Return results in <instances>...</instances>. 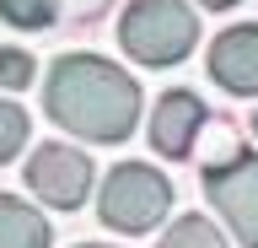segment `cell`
Listing matches in <instances>:
<instances>
[{
	"mask_svg": "<svg viewBox=\"0 0 258 248\" xmlns=\"http://www.w3.org/2000/svg\"><path fill=\"white\" fill-rule=\"evenodd\" d=\"M43 114L64 135L118 146L140 124V81L102 54H59L43 76Z\"/></svg>",
	"mask_w": 258,
	"mask_h": 248,
	"instance_id": "cell-1",
	"label": "cell"
},
{
	"mask_svg": "<svg viewBox=\"0 0 258 248\" xmlns=\"http://www.w3.org/2000/svg\"><path fill=\"white\" fill-rule=\"evenodd\" d=\"M118 43L129 49V60L167 70L188 60V49L199 43V17L183 0H129L118 17Z\"/></svg>",
	"mask_w": 258,
	"mask_h": 248,
	"instance_id": "cell-2",
	"label": "cell"
},
{
	"mask_svg": "<svg viewBox=\"0 0 258 248\" xmlns=\"http://www.w3.org/2000/svg\"><path fill=\"white\" fill-rule=\"evenodd\" d=\"M167 211H172V178H161L151 162H118L102 178V194H97L102 227L140 237V232H156Z\"/></svg>",
	"mask_w": 258,
	"mask_h": 248,
	"instance_id": "cell-3",
	"label": "cell"
},
{
	"mask_svg": "<svg viewBox=\"0 0 258 248\" xmlns=\"http://www.w3.org/2000/svg\"><path fill=\"white\" fill-rule=\"evenodd\" d=\"M27 189L43 205H54V211H76V205H86V194H92V178H97V167L86 151L76 146H64V140H48V146H38L27 157Z\"/></svg>",
	"mask_w": 258,
	"mask_h": 248,
	"instance_id": "cell-4",
	"label": "cell"
},
{
	"mask_svg": "<svg viewBox=\"0 0 258 248\" xmlns=\"http://www.w3.org/2000/svg\"><path fill=\"white\" fill-rule=\"evenodd\" d=\"M205 200L226 216L242 248H258V157H237L231 167H205Z\"/></svg>",
	"mask_w": 258,
	"mask_h": 248,
	"instance_id": "cell-5",
	"label": "cell"
},
{
	"mask_svg": "<svg viewBox=\"0 0 258 248\" xmlns=\"http://www.w3.org/2000/svg\"><path fill=\"white\" fill-rule=\"evenodd\" d=\"M205 124H210V108L199 103V92H188V86L161 92L156 114H151V146H156V157L188 162L194 146H199V135H205Z\"/></svg>",
	"mask_w": 258,
	"mask_h": 248,
	"instance_id": "cell-6",
	"label": "cell"
},
{
	"mask_svg": "<svg viewBox=\"0 0 258 248\" xmlns=\"http://www.w3.org/2000/svg\"><path fill=\"white\" fill-rule=\"evenodd\" d=\"M210 81L237 92V97H258V22H242V27H226L205 54Z\"/></svg>",
	"mask_w": 258,
	"mask_h": 248,
	"instance_id": "cell-7",
	"label": "cell"
},
{
	"mask_svg": "<svg viewBox=\"0 0 258 248\" xmlns=\"http://www.w3.org/2000/svg\"><path fill=\"white\" fill-rule=\"evenodd\" d=\"M54 232H48L43 211H32L22 194H0V248H48Z\"/></svg>",
	"mask_w": 258,
	"mask_h": 248,
	"instance_id": "cell-8",
	"label": "cell"
},
{
	"mask_svg": "<svg viewBox=\"0 0 258 248\" xmlns=\"http://www.w3.org/2000/svg\"><path fill=\"white\" fill-rule=\"evenodd\" d=\"M156 248H226V237H221V227H215L210 216L188 211V216H177L172 227L161 232V243H156Z\"/></svg>",
	"mask_w": 258,
	"mask_h": 248,
	"instance_id": "cell-9",
	"label": "cell"
},
{
	"mask_svg": "<svg viewBox=\"0 0 258 248\" xmlns=\"http://www.w3.org/2000/svg\"><path fill=\"white\" fill-rule=\"evenodd\" d=\"M205 140H210L205 167H231L237 157H247V140L237 135V124H231V119H215V124H205Z\"/></svg>",
	"mask_w": 258,
	"mask_h": 248,
	"instance_id": "cell-10",
	"label": "cell"
},
{
	"mask_svg": "<svg viewBox=\"0 0 258 248\" xmlns=\"http://www.w3.org/2000/svg\"><path fill=\"white\" fill-rule=\"evenodd\" d=\"M0 17L11 22V27H22V33H32V27H54L59 0H0Z\"/></svg>",
	"mask_w": 258,
	"mask_h": 248,
	"instance_id": "cell-11",
	"label": "cell"
},
{
	"mask_svg": "<svg viewBox=\"0 0 258 248\" xmlns=\"http://www.w3.org/2000/svg\"><path fill=\"white\" fill-rule=\"evenodd\" d=\"M27 130H32L27 108H16L11 97H0V167H6V162L16 157V151L27 146Z\"/></svg>",
	"mask_w": 258,
	"mask_h": 248,
	"instance_id": "cell-12",
	"label": "cell"
},
{
	"mask_svg": "<svg viewBox=\"0 0 258 248\" xmlns=\"http://www.w3.org/2000/svg\"><path fill=\"white\" fill-rule=\"evenodd\" d=\"M38 65H32L27 49H0V92H27Z\"/></svg>",
	"mask_w": 258,
	"mask_h": 248,
	"instance_id": "cell-13",
	"label": "cell"
},
{
	"mask_svg": "<svg viewBox=\"0 0 258 248\" xmlns=\"http://www.w3.org/2000/svg\"><path fill=\"white\" fill-rule=\"evenodd\" d=\"M194 6H205V11H231V6H242V0H194Z\"/></svg>",
	"mask_w": 258,
	"mask_h": 248,
	"instance_id": "cell-14",
	"label": "cell"
},
{
	"mask_svg": "<svg viewBox=\"0 0 258 248\" xmlns=\"http://www.w3.org/2000/svg\"><path fill=\"white\" fill-rule=\"evenodd\" d=\"M76 248H113V243H76Z\"/></svg>",
	"mask_w": 258,
	"mask_h": 248,
	"instance_id": "cell-15",
	"label": "cell"
},
{
	"mask_svg": "<svg viewBox=\"0 0 258 248\" xmlns=\"http://www.w3.org/2000/svg\"><path fill=\"white\" fill-rule=\"evenodd\" d=\"M253 135H258V114H253Z\"/></svg>",
	"mask_w": 258,
	"mask_h": 248,
	"instance_id": "cell-16",
	"label": "cell"
}]
</instances>
